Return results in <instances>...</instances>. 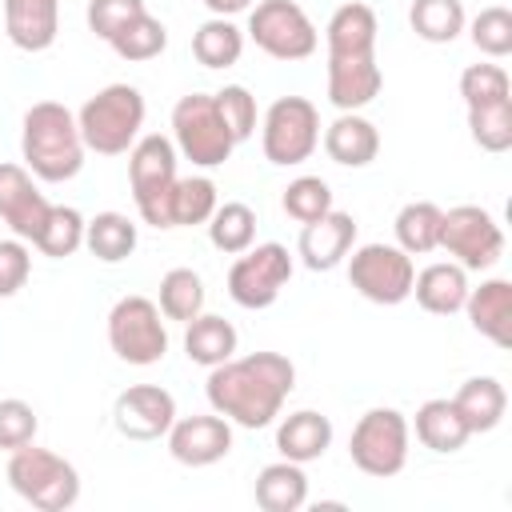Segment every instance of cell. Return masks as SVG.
I'll return each instance as SVG.
<instances>
[{
    "label": "cell",
    "mask_w": 512,
    "mask_h": 512,
    "mask_svg": "<svg viewBox=\"0 0 512 512\" xmlns=\"http://www.w3.org/2000/svg\"><path fill=\"white\" fill-rule=\"evenodd\" d=\"M292 388H296V364L280 352L228 356L224 364L208 368V384H204L212 412L252 432L268 428L280 416Z\"/></svg>",
    "instance_id": "1"
},
{
    "label": "cell",
    "mask_w": 512,
    "mask_h": 512,
    "mask_svg": "<svg viewBox=\"0 0 512 512\" xmlns=\"http://www.w3.org/2000/svg\"><path fill=\"white\" fill-rule=\"evenodd\" d=\"M20 152H24V168L48 184H64L84 168V140L76 128V116L56 104V100H40L24 112V132H20Z\"/></svg>",
    "instance_id": "2"
},
{
    "label": "cell",
    "mask_w": 512,
    "mask_h": 512,
    "mask_svg": "<svg viewBox=\"0 0 512 512\" xmlns=\"http://www.w3.org/2000/svg\"><path fill=\"white\" fill-rule=\"evenodd\" d=\"M76 128L88 152L120 156L140 140L144 128V96L132 84H108L76 112Z\"/></svg>",
    "instance_id": "3"
},
{
    "label": "cell",
    "mask_w": 512,
    "mask_h": 512,
    "mask_svg": "<svg viewBox=\"0 0 512 512\" xmlns=\"http://www.w3.org/2000/svg\"><path fill=\"white\" fill-rule=\"evenodd\" d=\"M8 484L24 504H32L40 512H64L80 500L76 464L48 448H36V444L8 452Z\"/></svg>",
    "instance_id": "4"
},
{
    "label": "cell",
    "mask_w": 512,
    "mask_h": 512,
    "mask_svg": "<svg viewBox=\"0 0 512 512\" xmlns=\"http://www.w3.org/2000/svg\"><path fill=\"white\" fill-rule=\"evenodd\" d=\"M128 184L144 224L172 228V188H176V144L160 132L140 136L128 148Z\"/></svg>",
    "instance_id": "5"
},
{
    "label": "cell",
    "mask_w": 512,
    "mask_h": 512,
    "mask_svg": "<svg viewBox=\"0 0 512 512\" xmlns=\"http://www.w3.org/2000/svg\"><path fill=\"white\" fill-rule=\"evenodd\" d=\"M172 144L196 168H220L232 156L236 136L228 132V124H224V116H220L212 96L188 92L172 108Z\"/></svg>",
    "instance_id": "6"
},
{
    "label": "cell",
    "mask_w": 512,
    "mask_h": 512,
    "mask_svg": "<svg viewBox=\"0 0 512 512\" xmlns=\"http://www.w3.org/2000/svg\"><path fill=\"white\" fill-rule=\"evenodd\" d=\"M348 456L364 476L388 480L404 472L408 464V420L396 408H368L352 436H348Z\"/></svg>",
    "instance_id": "7"
},
{
    "label": "cell",
    "mask_w": 512,
    "mask_h": 512,
    "mask_svg": "<svg viewBox=\"0 0 512 512\" xmlns=\"http://www.w3.org/2000/svg\"><path fill=\"white\" fill-rule=\"evenodd\" d=\"M108 344L124 364L148 368L160 364L168 352V328L164 312L148 296H124L108 312Z\"/></svg>",
    "instance_id": "8"
},
{
    "label": "cell",
    "mask_w": 512,
    "mask_h": 512,
    "mask_svg": "<svg viewBox=\"0 0 512 512\" xmlns=\"http://www.w3.org/2000/svg\"><path fill=\"white\" fill-rule=\"evenodd\" d=\"M320 144V112L304 96H280L260 124V148L268 164H304Z\"/></svg>",
    "instance_id": "9"
},
{
    "label": "cell",
    "mask_w": 512,
    "mask_h": 512,
    "mask_svg": "<svg viewBox=\"0 0 512 512\" xmlns=\"http://www.w3.org/2000/svg\"><path fill=\"white\" fill-rule=\"evenodd\" d=\"M464 272H484L504 256V232L480 204H456L440 216V244Z\"/></svg>",
    "instance_id": "10"
},
{
    "label": "cell",
    "mask_w": 512,
    "mask_h": 512,
    "mask_svg": "<svg viewBox=\"0 0 512 512\" xmlns=\"http://www.w3.org/2000/svg\"><path fill=\"white\" fill-rule=\"evenodd\" d=\"M252 44L272 60H308L320 44L316 24L296 0H260L248 12Z\"/></svg>",
    "instance_id": "11"
},
{
    "label": "cell",
    "mask_w": 512,
    "mask_h": 512,
    "mask_svg": "<svg viewBox=\"0 0 512 512\" xmlns=\"http://www.w3.org/2000/svg\"><path fill=\"white\" fill-rule=\"evenodd\" d=\"M288 280H292V256H288V248L276 244V240L252 244L228 268V296L240 308L260 312V308L276 304V296L284 292Z\"/></svg>",
    "instance_id": "12"
},
{
    "label": "cell",
    "mask_w": 512,
    "mask_h": 512,
    "mask_svg": "<svg viewBox=\"0 0 512 512\" xmlns=\"http://www.w3.org/2000/svg\"><path fill=\"white\" fill-rule=\"evenodd\" d=\"M412 276H416L412 256L396 244H360V248H352L348 280L372 304L392 308V304L408 300L412 296Z\"/></svg>",
    "instance_id": "13"
},
{
    "label": "cell",
    "mask_w": 512,
    "mask_h": 512,
    "mask_svg": "<svg viewBox=\"0 0 512 512\" xmlns=\"http://www.w3.org/2000/svg\"><path fill=\"white\" fill-rule=\"evenodd\" d=\"M116 432L128 440H160L176 420V400L160 384H132L112 404Z\"/></svg>",
    "instance_id": "14"
},
{
    "label": "cell",
    "mask_w": 512,
    "mask_h": 512,
    "mask_svg": "<svg viewBox=\"0 0 512 512\" xmlns=\"http://www.w3.org/2000/svg\"><path fill=\"white\" fill-rule=\"evenodd\" d=\"M168 452L176 464L188 468H208L232 452V424L212 412V416H176L168 428Z\"/></svg>",
    "instance_id": "15"
},
{
    "label": "cell",
    "mask_w": 512,
    "mask_h": 512,
    "mask_svg": "<svg viewBox=\"0 0 512 512\" xmlns=\"http://www.w3.org/2000/svg\"><path fill=\"white\" fill-rule=\"evenodd\" d=\"M48 200L32 184V172L24 164H0V220L20 236L24 244H36L44 220H48Z\"/></svg>",
    "instance_id": "16"
},
{
    "label": "cell",
    "mask_w": 512,
    "mask_h": 512,
    "mask_svg": "<svg viewBox=\"0 0 512 512\" xmlns=\"http://www.w3.org/2000/svg\"><path fill=\"white\" fill-rule=\"evenodd\" d=\"M352 244H356V220H352L348 212L328 208L320 220H312V224L300 228L296 252H300V260H304V268L328 272V268H336V264L352 252Z\"/></svg>",
    "instance_id": "17"
},
{
    "label": "cell",
    "mask_w": 512,
    "mask_h": 512,
    "mask_svg": "<svg viewBox=\"0 0 512 512\" xmlns=\"http://www.w3.org/2000/svg\"><path fill=\"white\" fill-rule=\"evenodd\" d=\"M384 88V72L376 64V52L368 56H328V100L340 112H360L372 104Z\"/></svg>",
    "instance_id": "18"
},
{
    "label": "cell",
    "mask_w": 512,
    "mask_h": 512,
    "mask_svg": "<svg viewBox=\"0 0 512 512\" xmlns=\"http://www.w3.org/2000/svg\"><path fill=\"white\" fill-rule=\"evenodd\" d=\"M4 32L20 52H44L60 32V0H4Z\"/></svg>",
    "instance_id": "19"
},
{
    "label": "cell",
    "mask_w": 512,
    "mask_h": 512,
    "mask_svg": "<svg viewBox=\"0 0 512 512\" xmlns=\"http://www.w3.org/2000/svg\"><path fill=\"white\" fill-rule=\"evenodd\" d=\"M472 328L480 336H488L496 348H508L512 344V284L508 280H484L480 288H468V300L464 308Z\"/></svg>",
    "instance_id": "20"
},
{
    "label": "cell",
    "mask_w": 512,
    "mask_h": 512,
    "mask_svg": "<svg viewBox=\"0 0 512 512\" xmlns=\"http://www.w3.org/2000/svg\"><path fill=\"white\" fill-rule=\"evenodd\" d=\"M324 152L332 164L344 168H368L380 152V132L372 120H364L360 112H340L328 128H324Z\"/></svg>",
    "instance_id": "21"
},
{
    "label": "cell",
    "mask_w": 512,
    "mask_h": 512,
    "mask_svg": "<svg viewBox=\"0 0 512 512\" xmlns=\"http://www.w3.org/2000/svg\"><path fill=\"white\" fill-rule=\"evenodd\" d=\"M412 296L424 312L432 316H452L464 308L468 300V272L456 264V260H440V264H428L420 276H412Z\"/></svg>",
    "instance_id": "22"
},
{
    "label": "cell",
    "mask_w": 512,
    "mask_h": 512,
    "mask_svg": "<svg viewBox=\"0 0 512 512\" xmlns=\"http://www.w3.org/2000/svg\"><path fill=\"white\" fill-rule=\"evenodd\" d=\"M332 444V420L316 408H300V412H288L276 428V448L284 460H296V464H308V460H320Z\"/></svg>",
    "instance_id": "23"
},
{
    "label": "cell",
    "mask_w": 512,
    "mask_h": 512,
    "mask_svg": "<svg viewBox=\"0 0 512 512\" xmlns=\"http://www.w3.org/2000/svg\"><path fill=\"white\" fill-rule=\"evenodd\" d=\"M256 508L264 512H300L308 504V476H304V464L296 460H276V464H264L260 476H256Z\"/></svg>",
    "instance_id": "24"
},
{
    "label": "cell",
    "mask_w": 512,
    "mask_h": 512,
    "mask_svg": "<svg viewBox=\"0 0 512 512\" xmlns=\"http://www.w3.org/2000/svg\"><path fill=\"white\" fill-rule=\"evenodd\" d=\"M376 12L368 4H340L324 28V44H328V56H368L376 52Z\"/></svg>",
    "instance_id": "25"
},
{
    "label": "cell",
    "mask_w": 512,
    "mask_h": 512,
    "mask_svg": "<svg viewBox=\"0 0 512 512\" xmlns=\"http://www.w3.org/2000/svg\"><path fill=\"white\" fill-rule=\"evenodd\" d=\"M452 404H456V412L464 416L468 432L476 436V432H492V428L504 420V412H508V392H504V384H500L496 376H468V380L456 388Z\"/></svg>",
    "instance_id": "26"
},
{
    "label": "cell",
    "mask_w": 512,
    "mask_h": 512,
    "mask_svg": "<svg viewBox=\"0 0 512 512\" xmlns=\"http://www.w3.org/2000/svg\"><path fill=\"white\" fill-rule=\"evenodd\" d=\"M468 436L472 432H468V424H464V416L456 412L452 400L436 396V400H424L416 408V440L424 448H432L440 456H452V452H460L468 444Z\"/></svg>",
    "instance_id": "27"
},
{
    "label": "cell",
    "mask_w": 512,
    "mask_h": 512,
    "mask_svg": "<svg viewBox=\"0 0 512 512\" xmlns=\"http://www.w3.org/2000/svg\"><path fill=\"white\" fill-rule=\"evenodd\" d=\"M236 344H240V336H236L232 320L212 316V312H200V316H192V320H188L184 352H188V360H192V364L216 368V364H224L228 356H236Z\"/></svg>",
    "instance_id": "28"
},
{
    "label": "cell",
    "mask_w": 512,
    "mask_h": 512,
    "mask_svg": "<svg viewBox=\"0 0 512 512\" xmlns=\"http://www.w3.org/2000/svg\"><path fill=\"white\" fill-rule=\"evenodd\" d=\"M136 224L124 216V212H96L88 224H84V248L104 260V264H120L136 252Z\"/></svg>",
    "instance_id": "29"
},
{
    "label": "cell",
    "mask_w": 512,
    "mask_h": 512,
    "mask_svg": "<svg viewBox=\"0 0 512 512\" xmlns=\"http://www.w3.org/2000/svg\"><path fill=\"white\" fill-rule=\"evenodd\" d=\"M440 216L444 208L432 200H412L396 212V248H404L408 256H424L440 244Z\"/></svg>",
    "instance_id": "30"
},
{
    "label": "cell",
    "mask_w": 512,
    "mask_h": 512,
    "mask_svg": "<svg viewBox=\"0 0 512 512\" xmlns=\"http://www.w3.org/2000/svg\"><path fill=\"white\" fill-rule=\"evenodd\" d=\"M244 52V32L228 16H212L192 32V56L204 68H232Z\"/></svg>",
    "instance_id": "31"
},
{
    "label": "cell",
    "mask_w": 512,
    "mask_h": 512,
    "mask_svg": "<svg viewBox=\"0 0 512 512\" xmlns=\"http://www.w3.org/2000/svg\"><path fill=\"white\" fill-rule=\"evenodd\" d=\"M208 240L216 252L224 256H240L244 248H252L256 240V212L240 200H224L216 204V212L208 216Z\"/></svg>",
    "instance_id": "32"
},
{
    "label": "cell",
    "mask_w": 512,
    "mask_h": 512,
    "mask_svg": "<svg viewBox=\"0 0 512 512\" xmlns=\"http://www.w3.org/2000/svg\"><path fill=\"white\" fill-rule=\"evenodd\" d=\"M408 24L428 44H452L464 32V4L460 0H412Z\"/></svg>",
    "instance_id": "33"
},
{
    "label": "cell",
    "mask_w": 512,
    "mask_h": 512,
    "mask_svg": "<svg viewBox=\"0 0 512 512\" xmlns=\"http://www.w3.org/2000/svg\"><path fill=\"white\" fill-rule=\"evenodd\" d=\"M108 44H112V52H116L120 60L144 64V60H156V56L168 48V28H164L152 12H140V16H132Z\"/></svg>",
    "instance_id": "34"
},
{
    "label": "cell",
    "mask_w": 512,
    "mask_h": 512,
    "mask_svg": "<svg viewBox=\"0 0 512 512\" xmlns=\"http://www.w3.org/2000/svg\"><path fill=\"white\" fill-rule=\"evenodd\" d=\"M156 308L164 312V320H180V324H188L192 316H200L204 312V280H200V272H192V268L164 272Z\"/></svg>",
    "instance_id": "35"
},
{
    "label": "cell",
    "mask_w": 512,
    "mask_h": 512,
    "mask_svg": "<svg viewBox=\"0 0 512 512\" xmlns=\"http://www.w3.org/2000/svg\"><path fill=\"white\" fill-rule=\"evenodd\" d=\"M216 204H220V196H216V184L208 176H176V188H172V228L208 224Z\"/></svg>",
    "instance_id": "36"
},
{
    "label": "cell",
    "mask_w": 512,
    "mask_h": 512,
    "mask_svg": "<svg viewBox=\"0 0 512 512\" xmlns=\"http://www.w3.org/2000/svg\"><path fill=\"white\" fill-rule=\"evenodd\" d=\"M84 216L76 212V208H68V204H52L48 208V220H44V228H40V236H36V248L44 252V256H52V260H64V256H72L76 248H84Z\"/></svg>",
    "instance_id": "37"
},
{
    "label": "cell",
    "mask_w": 512,
    "mask_h": 512,
    "mask_svg": "<svg viewBox=\"0 0 512 512\" xmlns=\"http://www.w3.org/2000/svg\"><path fill=\"white\" fill-rule=\"evenodd\" d=\"M468 132L476 148L484 152H508L512 148V96L468 108Z\"/></svg>",
    "instance_id": "38"
},
{
    "label": "cell",
    "mask_w": 512,
    "mask_h": 512,
    "mask_svg": "<svg viewBox=\"0 0 512 512\" xmlns=\"http://www.w3.org/2000/svg\"><path fill=\"white\" fill-rule=\"evenodd\" d=\"M468 32H472V44H476L484 56H492V60H504V56L512 52V12H508L504 4L480 8V12L472 16Z\"/></svg>",
    "instance_id": "39"
},
{
    "label": "cell",
    "mask_w": 512,
    "mask_h": 512,
    "mask_svg": "<svg viewBox=\"0 0 512 512\" xmlns=\"http://www.w3.org/2000/svg\"><path fill=\"white\" fill-rule=\"evenodd\" d=\"M280 204H284V212H288L296 224H312V220H320V216L332 208V188H328L320 176H296V180L284 188Z\"/></svg>",
    "instance_id": "40"
},
{
    "label": "cell",
    "mask_w": 512,
    "mask_h": 512,
    "mask_svg": "<svg viewBox=\"0 0 512 512\" xmlns=\"http://www.w3.org/2000/svg\"><path fill=\"white\" fill-rule=\"evenodd\" d=\"M460 96L468 108L476 104H492V100H508L512 96V84H508V72L500 64H468L460 72Z\"/></svg>",
    "instance_id": "41"
},
{
    "label": "cell",
    "mask_w": 512,
    "mask_h": 512,
    "mask_svg": "<svg viewBox=\"0 0 512 512\" xmlns=\"http://www.w3.org/2000/svg\"><path fill=\"white\" fill-rule=\"evenodd\" d=\"M228 132L236 136V144H244L252 132H256V96L244 88V84H224L220 92H212Z\"/></svg>",
    "instance_id": "42"
},
{
    "label": "cell",
    "mask_w": 512,
    "mask_h": 512,
    "mask_svg": "<svg viewBox=\"0 0 512 512\" xmlns=\"http://www.w3.org/2000/svg\"><path fill=\"white\" fill-rule=\"evenodd\" d=\"M36 428H40V420H36L28 400H16V396L0 400V448L4 452H16V448L32 444Z\"/></svg>",
    "instance_id": "43"
},
{
    "label": "cell",
    "mask_w": 512,
    "mask_h": 512,
    "mask_svg": "<svg viewBox=\"0 0 512 512\" xmlns=\"http://www.w3.org/2000/svg\"><path fill=\"white\" fill-rule=\"evenodd\" d=\"M148 12L144 0H88V28L100 36V40H112L132 16Z\"/></svg>",
    "instance_id": "44"
},
{
    "label": "cell",
    "mask_w": 512,
    "mask_h": 512,
    "mask_svg": "<svg viewBox=\"0 0 512 512\" xmlns=\"http://www.w3.org/2000/svg\"><path fill=\"white\" fill-rule=\"evenodd\" d=\"M32 276V252L20 236L12 240H0V300L16 296Z\"/></svg>",
    "instance_id": "45"
},
{
    "label": "cell",
    "mask_w": 512,
    "mask_h": 512,
    "mask_svg": "<svg viewBox=\"0 0 512 512\" xmlns=\"http://www.w3.org/2000/svg\"><path fill=\"white\" fill-rule=\"evenodd\" d=\"M256 0H204V8L212 16H236V12H248Z\"/></svg>",
    "instance_id": "46"
}]
</instances>
